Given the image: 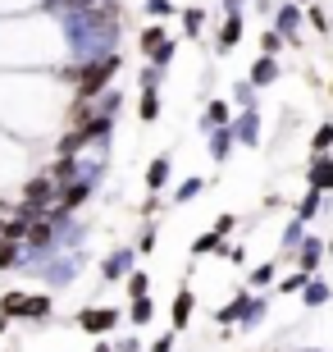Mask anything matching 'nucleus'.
Listing matches in <instances>:
<instances>
[{"label":"nucleus","mask_w":333,"mask_h":352,"mask_svg":"<svg viewBox=\"0 0 333 352\" xmlns=\"http://www.w3.org/2000/svg\"><path fill=\"white\" fill-rule=\"evenodd\" d=\"M51 74L65 82L73 96L96 101V96H101L105 87H115V78L124 74V55H119V51H105V55H91V60H69V65H55Z\"/></svg>","instance_id":"f257e3e1"},{"label":"nucleus","mask_w":333,"mask_h":352,"mask_svg":"<svg viewBox=\"0 0 333 352\" xmlns=\"http://www.w3.org/2000/svg\"><path fill=\"white\" fill-rule=\"evenodd\" d=\"M55 197H60V183L41 170V174H32V179L23 183V192H19V210H23L27 220H32V215H46V210L55 206Z\"/></svg>","instance_id":"f03ea898"},{"label":"nucleus","mask_w":333,"mask_h":352,"mask_svg":"<svg viewBox=\"0 0 333 352\" xmlns=\"http://www.w3.org/2000/svg\"><path fill=\"white\" fill-rule=\"evenodd\" d=\"M96 183H101V179H91V174H73V179H65V183H60V197H55V210H60V215H78V210L91 201Z\"/></svg>","instance_id":"7ed1b4c3"},{"label":"nucleus","mask_w":333,"mask_h":352,"mask_svg":"<svg viewBox=\"0 0 333 352\" xmlns=\"http://www.w3.org/2000/svg\"><path fill=\"white\" fill-rule=\"evenodd\" d=\"M119 320H124V311H119V307H78V316H73V325L82 329V334H91V339L115 334Z\"/></svg>","instance_id":"20e7f679"},{"label":"nucleus","mask_w":333,"mask_h":352,"mask_svg":"<svg viewBox=\"0 0 333 352\" xmlns=\"http://www.w3.org/2000/svg\"><path fill=\"white\" fill-rule=\"evenodd\" d=\"M269 28H274V32H283V41L301 51V5L279 0V5H274V14H269Z\"/></svg>","instance_id":"39448f33"},{"label":"nucleus","mask_w":333,"mask_h":352,"mask_svg":"<svg viewBox=\"0 0 333 352\" xmlns=\"http://www.w3.org/2000/svg\"><path fill=\"white\" fill-rule=\"evenodd\" d=\"M137 265V248L133 243H119L115 252H105V261H101V284H119L124 274Z\"/></svg>","instance_id":"423d86ee"},{"label":"nucleus","mask_w":333,"mask_h":352,"mask_svg":"<svg viewBox=\"0 0 333 352\" xmlns=\"http://www.w3.org/2000/svg\"><path fill=\"white\" fill-rule=\"evenodd\" d=\"M292 265H297V270H306V274H320V265H324V238L306 229V238L292 248Z\"/></svg>","instance_id":"0eeeda50"},{"label":"nucleus","mask_w":333,"mask_h":352,"mask_svg":"<svg viewBox=\"0 0 333 352\" xmlns=\"http://www.w3.org/2000/svg\"><path fill=\"white\" fill-rule=\"evenodd\" d=\"M192 316H196V293L183 284L179 293H174V302H169V329H174V334H183V329L192 325Z\"/></svg>","instance_id":"6e6552de"},{"label":"nucleus","mask_w":333,"mask_h":352,"mask_svg":"<svg viewBox=\"0 0 333 352\" xmlns=\"http://www.w3.org/2000/svg\"><path fill=\"white\" fill-rule=\"evenodd\" d=\"M242 32H246L242 14H224V23H219V32H215V55H233L238 41H242Z\"/></svg>","instance_id":"1a4fd4ad"},{"label":"nucleus","mask_w":333,"mask_h":352,"mask_svg":"<svg viewBox=\"0 0 333 352\" xmlns=\"http://www.w3.org/2000/svg\"><path fill=\"white\" fill-rule=\"evenodd\" d=\"M205 146H210V160H215V165H229V156L238 151L233 124H219V129H210V133H205Z\"/></svg>","instance_id":"9d476101"},{"label":"nucleus","mask_w":333,"mask_h":352,"mask_svg":"<svg viewBox=\"0 0 333 352\" xmlns=\"http://www.w3.org/2000/svg\"><path fill=\"white\" fill-rule=\"evenodd\" d=\"M306 188H310V192H324V197L333 192V156H329V151H324V156H310Z\"/></svg>","instance_id":"9b49d317"},{"label":"nucleus","mask_w":333,"mask_h":352,"mask_svg":"<svg viewBox=\"0 0 333 352\" xmlns=\"http://www.w3.org/2000/svg\"><path fill=\"white\" fill-rule=\"evenodd\" d=\"M233 138H238V146H260V110H238Z\"/></svg>","instance_id":"f8f14e48"},{"label":"nucleus","mask_w":333,"mask_h":352,"mask_svg":"<svg viewBox=\"0 0 333 352\" xmlns=\"http://www.w3.org/2000/svg\"><path fill=\"white\" fill-rule=\"evenodd\" d=\"M55 316V302H51V293H23V307H19V320H51Z\"/></svg>","instance_id":"ddd939ff"},{"label":"nucleus","mask_w":333,"mask_h":352,"mask_svg":"<svg viewBox=\"0 0 333 352\" xmlns=\"http://www.w3.org/2000/svg\"><path fill=\"white\" fill-rule=\"evenodd\" d=\"M279 60H274V55H256V65H251V74H246V82H251V87L256 91H265V87H274V82H279Z\"/></svg>","instance_id":"4468645a"},{"label":"nucleus","mask_w":333,"mask_h":352,"mask_svg":"<svg viewBox=\"0 0 333 352\" xmlns=\"http://www.w3.org/2000/svg\"><path fill=\"white\" fill-rule=\"evenodd\" d=\"M169 179H174V156H155L146 165V192H165Z\"/></svg>","instance_id":"2eb2a0df"},{"label":"nucleus","mask_w":333,"mask_h":352,"mask_svg":"<svg viewBox=\"0 0 333 352\" xmlns=\"http://www.w3.org/2000/svg\"><path fill=\"white\" fill-rule=\"evenodd\" d=\"M324 302H333V284L329 279H320V274H310L306 284H301V307H324Z\"/></svg>","instance_id":"dca6fc26"},{"label":"nucleus","mask_w":333,"mask_h":352,"mask_svg":"<svg viewBox=\"0 0 333 352\" xmlns=\"http://www.w3.org/2000/svg\"><path fill=\"white\" fill-rule=\"evenodd\" d=\"M219 124H233V101H229V96H215V101L205 105V115H201V133L219 129Z\"/></svg>","instance_id":"f3484780"},{"label":"nucleus","mask_w":333,"mask_h":352,"mask_svg":"<svg viewBox=\"0 0 333 352\" xmlns=\"http://www.w3.org/2000/svg\"><path fill=\"white\" fill-rule=\"evenodd\" d=\"M279 265L283 261H260V265H251L246 288H251V293H269V288H274V279H279Z\"/></svg>","instance_id":"a211bd4d"},{"label":"nucleus","mask_w":333,"mask_h":352,"mask_svg":"<svg viewBox=\"0 0 333 352\" xmlns=\"http://www.w3.org/2000/svg\"><path fill=\"white\" fill-rule=\"evenodd\" d=\"M160 115H165V101H160V87H141V96H137V119H141V124H155Z\"/></svg>","instance_id":"6ab92c4d"},{"label":"nucleus","mask_w":333,"mask_h":352,"mask_svg":"<svg viewBox=\"0 0 333 352\" xmlns=\"http://www.w3.org/2000/svg\"><path fill=\"white\" fill-rule=\"evenodd\" d=\"M124 320L128 325H137V329H146L155 320V302H151V293L146 298H128V311H124Z\"/></svg>","instance_id":"aec40b11"},{"label":"nucleus","mask_w":333,"mask_h":352,"mask_svg":"<svg viewBox=\"0 0 333 352\" xmlns=\"http://www.w3.org/2000/svg\"><path fill=\"white\" fill-rule=\"evenodd\" d=\"M320 210H324V192H310V188H306V192H301V197L292 201V215H297L301 224H310L315 215H320Z\"/></svg>","instance_id":"412c9836"},{"label":"nucleus","mask_w":333,"mask_h":352,"mask_svg":"<svg viewBox=\"0 0 333 352\" xmlns=\"http://www.w3.org/2000/svg\"><path fill=\"white\" fill-rule=\"evenodd\" d=\"M23 265H27V252H23V243H10V238H0V274L23 270Z\"/></svg>","instance_id":"4be33fe9"},{"label":"nucleus","mask_w":333,"mask_h":352,"mask_svg":"<svg viewBox=\"0 0 333 352\" xmlns=\"http://www.w3.org/2000/svg\"><path fill=\"white\" fill-rule=\"evenodd\" d=\"M201 192H205V179H201V174H192V179H183L179 188H174V197H169V201H174V206H187V201H196Z\"/></svg>","instance_id":"5701e85b"},{"label":"nucleus","mask_w":333,"mask_h":352,"mask_svg":"<svg viewBox=\"0 0 333 352\" xmlns=\"http://www.w3.org/2000/svg\"><path fill=\"white\" fill-rule=\"evenodd\" d=\"M124 293H128V298H146V293H151V274L133 265V270L124 274Z\"/></svg>","instance_id":"b1692460"},{"label":"nucleus","mask_w":333,"mask_h":352,"mask_svg":"<svg viewBox=\"0 0 333 352\" xmlns=\"http://www.w3.org/2000/svg\"><path fill=\"white\" fill-rule=\"evenodd\" d=\"M301 19H306V23L315 28V32H320V37H324V32H329V28H333L329 10H324V5H315V0H310V5H301Z\"/></svg>","instance_id":"393cba45"},{"label":"nucleus","mask_w":333,"mask_h":352,"mask_svg":"<svg viewBox=\"0 0 333 352\" xmlns=\"http://www.w3.org/2000/svg\"><path fill=\"white\" fill-rule=\"evenodd\" d=\"M179 19H183V32H187V37H201V32H205V10H201V5L179 10Z\"/></svg>","instance_id":"a878e982"},{"label":"nucleus","mask_w":333,"mask_h":352,"mask_svg":"<svg viewBox=\"0 0 333 352\" xmlns=\"http://www.w3.org/2000/svg\"><path fill=\"white\" fill-rule=\"evenodd\" d=\"M219 248H224V238L215 229H205V234L192 238V256H219Z\"/></svg>","instance_id":"bb28decb"},{"label":"nucleus","mask_w":333,"mask_h":352,"mask_svg":"<svg viewBox=\"0 0 333 352\" xmlns=\"http://www.w3.org/2000/svg\"><path fill=\"white\" fill-rule=\"evenodd\" d=\"M324 151H333V119H324L320 129L310 133V156H324Z\"/></svg>","instance_id":"cd10ccee"},{"label":"nucleus","mask_w":333,"mask_h":352,"mask_svg":"<svg viewBox=\"0 0 333 352\" xmlns=\"http://www.w3.org/2000/svg\"><path fill=\"white\" fill-rule=\"evenodd\" d=\"M141 10H146V19H151V23H165V19H174V14H179V5H174V0H141Z\"/></svg>","instance_id":"c85d7f7f"},{"label":"nucleus","mask_w":333,"mask_h":352,"mask_svg":"<svg viewBox=\"0 0 333 352\" xmlns=\"http://www.w3.org/2000/svg\"><path fill=\"white\" fill-rule=\"evenodd\" d=\"M165 41H169L165 23H151V28H141V41H137V46H141V55H151L155 46H165Z\"/></svg>","instance_id":"c756f323"},{"label":"nucleus","mask_w":333,"mask_h":352,"mask_svg":"<svg viewBox=\"0 0 333 352\" xmlns=\"http://www.w3.org/2000/svg\"><path fill=\"white\" fill-rule=\"evenodd\" d=\"M301 238H306V224H301V220L292 215V220L283 224V256H292V248L301 243Z\"/></svg>","instance_id":"7c9ffc66"},{"label":"nucleus","mask_w":333,"mask_h":352,"mask_svg":"<svg viewBox=\"0 0 333 352\" xmlns=\"http://www.w3.org/2000/svg\"><path fill=\"white\" fill-rule=\"evenodd\" d=\"M310 274L306 270H292V274H283V279H274V288H279L283 298H297V293H301V284H306Z\"/></svg>","instance_id":"2f4dec72"},{"label":"nucleus","mask_w":333,"mask_h":352,"mask_svg":"<svg viewBox=\"0 0 333 352\" xmlns=\"http://www.w3.org/2000/svg\"><path fill=\"white\" fill-rule=\"evenodd\" d=\"M283 51H288V41H283V32L265 28V32H260V55H274V60H279Z\"/></svg>","instance_id":"473e14b6"},{"label":"nucleus","mask_w":333,"mask_h":352,"mask_svg":"<svg viewBox=\"0 0 333 352\" xmlns=\"http://www.w3.org/2000/svg\"><path fill=\"white\" fill-rule=\"evenodd\" d=\"M155 243H160V229H155L151 220L141 224V234H137V243H133V248H137V256H151L155 252Z\"/></svg>","instance_id":"72a5a7b5"},{"label":"nucleus","mask_w":333,"mask_h":352,"mask_svg":"<svg viewBox=\"0 0 333 352\" xmlns=\"http://www.w3.org/2000/svg\"><path fill=\"white\" fill-rule=\"evenodd\" d=\"M19 307H23V293H19V288L0 293V316H5V320H19Z\"/></svg>","instance_id":"f704fd0d"},{"label":"nucleus","mask_w":333,"mask_h":352,"mask_svg":"<svg viewBox=\"0 0 333 352\" xmlns=\"http://www.w3.org/2000/svg\"><path fill=\"white\" fill-rule=\"evenodd\" d=\"M229 101L238 105V110H256V87H251V82H238Z\"/></svg>","instance_id":"c9c22d12"},{"label":"nucleus","mask_w":333,"mask_h":352,"mask_svg":"<svg viewBox=\"0 0 333 352\" xmlns=\"http://www.w3.org/2000/svg\"><path fill=\"white\" fill-rule=\"evenodd\" d=\"M210 229H215V234H219V238H224V243H229V238H233V234H238V215H233V210H224V215H219V220H215V224H210Z\"/></svg>","instance_id":"e433bc0d"},{"label":"nucleus","mask_w":333,"mask_h":352,"mask_svg":"<svg viewBox=\"0 0 333 352\" xmlns=\"http://www.w3.org/2000/svg\"><path fill=\"white\" fill-rule=\"evenodd\" d=\"M219 261H224V265H246V248H242V243H233V248L224 243V248H219Z\"/></svg>","instance_id":"4c0bfd02"},{"label":"nucleus","mask_w":333,"mask_h":352,"mask_svg":"<svg viewBox=\"0 0 333 352\" xmlns=\"http://www.w3.org/2000/svg\"><path fill=\"white\" fill-rule=\"evenodd\" d=\"M174 343H179V334L169 329V334H160V339H155V343H151L146 352H174Z\"/></svg>","instance_id":"58836bf2"},{"label":"nucleus","mask_w":333,"mask_h":352,"mask_svg":"<svg viewBox=\"0 0 333 352\" xmlns=\"http://www.w3.org/2000/svg\"><path fill=\"white\" fill-rule=\"evenodd\" d=\"M160 78H165V69H155V65L141 69V87H160Z\"/></svg>","instance_id":"ea45409f"},{"label":"nucleus","mask_w":333,"mask_h":352,"mask_svg":"<svg viewBox=\"0 0 333 352\" xmlns=\"http://www.w3.org/2000/svg\"><path fill=\"white\" fill-rule=\"evenodd\" d=\"M160 210H165V201H160V192H151L146 201H141V215H146V220H151V215H160Z\"/></svg>","instance_id":"a19ab883"},{"label":"nucleus","mask_w":333,"mask_h":352,"mask_svg":"<svg viewBox=\"0 0 333 352\" xmlns=\"http://www.w3.org/2000/svg\"><path fill=\"white\" fill-rule=\"evenodd\" d=\"M115 352H141V339H119Z\"/></svg>","instance_id":"79ce46f5"},{"label":"nucleus","mask_w":333,"mask_h":352,"mask_svg":"<svg viewBox=\"0 0 333 352\" xmlns=\"http://www.w3.org/2000/svg\"><path fill=\"white\" fill-rule=\"evenodd\" d=\"M91 352H115V343H110V339H96V343H91Z\"/></svg>","instance_id":"37998d69"},{"label":"nucleus","mask_w":333,"mask_h":352,"mask_svg":"<svg viewBox=\"0 0 333 352\" xmlns=\"http://www.w3.org/2000/svg\"><path fill=\"white\" fill-rule=\"evenodd\" d=\"M324 256H329V261H333V238H329V243H324Z\"/></svg>","instance_id":"c03bdc74"},{"label":"nucleus","mask_w":333,"mask_h":352,"mask_svg":"<svg viewBox=\"0 0 333 352\" xmlns=\"http://www.w3.org/2000/svg\"><path fill=\"white\" fill-rule=\"evenodd\" d=\"M5 329H10V320H5V316H0V334H5Z\"/></svg>","instance_id":"a18cd8bd"},{"label":"nucleus","mask_w":333,"mask_h":352,"mask_svg":"<svg viewBox=\"0 0 333 352\" xmlns=\"http://www.w3.org/2000/svg\"><path fill=\"white\" fill-rule=\"evenodd\" d=\"M292 5H310V0H292Z\"/></svg>","instance_id":"49530a36"},{"label":"nucleus","mask_w":333,"mask_h":352,"mask_svg":"<svg viewBox=\"0 0 333 352\" xmlns=\"http://www.w3.org/2000/svg\"><path fill=\"white\" fill-rule=\"evenodd\" d=\"M329 101H333V82H329Z\"/></svg>","instance_id":"de8ad7c7"},{"label":"nucleus","mask_w":333,"mask_h":352,"mask_svg":"<svg viewBox=\"0 0 333 352\" xmlns=\"http://www.w3.org/2000/svg\"><path fill=\"white\" fill-rule=\"evenodd\" d=\"M5 352H14V348H5Z\"/></svg>","instance_id":"09e8293b"},{"label":"nucleus","mask_w":333,"mask_h":352,"mask_svg":"<svg viewBox=\"0 0 333 352\" xmlns=\"http://www.w3.org/2000/svg\"><path fill=\"white\" fill-rule=\"evenodd\" d=\"M329 60H333V51H329Z\"/></svg>","instance_id":"8fccbe9b"}]
</instances>
